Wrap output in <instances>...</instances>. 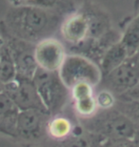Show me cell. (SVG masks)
<instances>
[{
  "instance_id": "cell-1",
  "label": "cell",
  "mask_w": 139,
  "mask_h": 147,
  "mask_svg": "<svg viewBox=\"0 0 139 147\" xmlns=\"http://www.w3.org/2000/svg\"><path fill=\"white\" fill-rule=\"evenodd\" d=\"M64 17L47 9L34 5H11L0 25L11 36L36 44L54 37Z\"/></svg>"
},
{
  "instance_id": "cell-2",
  "label": "cell",
  "mask_w": 139,
  "mask_h": 147,
  "mask_svg": "<svg viewBox=\"0 0 139 147\" xmlns=\"http://www.w3.org/2000/svg\"><path fill=\"white\" fill-rule=\"evenodd\" d=\"M79 124L88 133L102 140H132L138 129L115 108L98 109L93 117L79 119Z\"/></svg>"
},
{
  "instance_id": "cell-3",
  "label": "cell",
  "mask_w": 139,
  "mask_h": 147,
  "mask_svg": "<svg viewBox=\"0 0 139 147\" xmlns=\"http://www.w3.org/2000/svg\"><path fill=\"white\" fill-rule=\"evenodd\" d=\"M32 82L44 107L51 117L60 115L69 101L71 93L60 78L59 73L38 68L32 78Z\"/></svg>"
},
{
  "instance_id": "cell-4",
  "label": "cell",
  "mask_w": 139,
  "mask_h": 147,
  "mask_svg": "<svg viewBox=\"0 0 139 147\" xmlns=\"http://www.w3.org/2000/svg\"><path fill=\"white\" fill-rule=\"evenodd\" d=\"M58 73L62 81L69 89L79 83H88L93 87L97 86L103 78L98 64L77 54L67 55Z\"/></svg>"
},
{
  "instance_id": "cell-5",
  "label": "cell",
  "mask_w": 139,
  "mask_h": 147,
  "mask_svg": "<svg viewBox=\"0 0 139 147\" xmlns=\"http://www.w3.org/2000/svg\"><path fill=\"white\" fill-rule=\"evenodd\" d=\"M51 115L40 110L20 111L16 121L14 140L25 147L39 144L47 135Z\"/></svg>"
},
{
  "instance_id": "cell-6",
  "label": "cell",
  "mask_w": 139,
  "mask_h": 147,
  "mask_svg": "<svg viewBox=\"0 0 139 147\" xmlns=\"http://www.w3.org/2000/svg\"><path fill=\"white\" fill-rule=\"evenodd\" d=\"M0 36L10 49L16 70V76L32 79L38 69L34 57L35 44L11 36L0 25Z\"/></svg>"
},
{
  "instance_id": "cell-7",
  "label": "cell",
  "mask_w": 139,
  "mask_h": 147,
  "mask_svg": "<svg viewBox=\"0 0 139 147\" xmlns=\"http://www.w3.org/2000/svg\"><path fill=\"white\" fill-rule=\"evenodd\" d=\"M139 81V63L134 55L129 57L119 67L103 76L100 89L110 91L116 96H121Z\"/></svg>"
},
{
  "instance_id": "cell-8",
  "label": "cell",
  "mask_w": 139,
  "mask_h": 147,
  "mask_svg": "<svg viewBox=\"0 0 139 147\" xmlns=\"http://www.w3.org/2000/svg\"><path fill=\"white\" fill-rule=\"evenodd\" d=\"M3 92L10 96L20 111L40 110L47 112L32 79L16 76L14 80L4 85Z\"/></svg>"
},
{
  "instance_id": "cell-9",
  "label": "cell",
  "mask_w": 139,
  "mask_h": 147,
  "mask_svg": "<svg viewBox=\"0 0 139 147\" xmlns=\"http://www.w3.org/2000/svg\"><path fill=\"white\" fill-rule=\"evenodd\" d=\"M67 57L64 44L57 38H46L35 45L34 57L38 68L58 72Z\"/></svg>"
},
{
  "instance_id": "cell-10",
  "label": "cell",
  "mask_w": 139,
  "mask_h": 147,
  "mask_svg": "<svg viewBox=\"0 0 139 147\" xmlns=\"http://www.w3.org/2000/svg\"><path fill=\"white\" fill-rule=\"evenodd\" d=\"M89 30V20L79 7L75 13L64 17L59 28L62 38L72 49L80 46L88 39Z\"/></svg>"
},
{
  "instance_id": "cell-11",
  "label": "cell",
  "mask_w": 139,
  "mask_h": 147,
  "mask_svg": "<svg viewBox=\"0 0 139 147\" xmlns=\"http://www.w3.org/2000/svg\"><path fill=\"white\" fill-rule=\"evenodd\" d=\"M73 109L78 119L93 117L98 111L93 87L88 83H79L70 89Z\"/></svg>"
},
{
  "instance_id": "cell-12",
  "label": "cell",
  "mask_w": 139,
  "mask_h": 147,
  "mask_svg": "<svg viewBox=\"0 0 139 147\" xmlns=\"http://www.w3.org/2000/svg\"><path fill=\"white\" fill-rule=\"evenodd\" d=\"M20 110L5 92H0V134L14 139Z\"/></svg>"
},
{
  "instance_id": "cell-13",
  "label": "cell",
  "mask_w": 139,
  "mask_h": 147,
  "mask_svg": "<svg viewBox=\"0 0 139 147\" xmlns=\"http://www.w3.org/2000/svg\"><path fill=\"white\" fill-rule=\"evenodd\" d=\"M128 57V52L123 46V44L120 42V40L114 43L105 52L98 63L102 75L105 76L113 71L114 69H116L121 64L125 62Z\"/></svg>"
},
{
  "instance_id": "cell-14",
  "label": "cell",
  "mask_w": 139,
  "mask_h": 147,
  "mask_svg": "<svg viewBox=\"0 0 139 147\" xmlns=\"http://www.w3.org/2000/svg\"><path fill=\"white\" fill-rule=\"evenodd\" d=\"M120 42L123 44L128 52L129 57L134 55L139 49V14L134 16L130 19L123 29L121 34Z\"/></svg>"
},
{
  "instance_id": "cell-15",
  "label": "cell",
  "mask_w": 139,
  "mask_h": 147,
  "mask_svg": "<svg viewBox=\"0 0 139 147\" xmlns=\"http://www.w3.org/2000/svg\"><path fill=\"white\" fill-rule=\"evenodd\" d=\"M75 125L73 124L72 120L60 115L54 116L50 119L47 126V135L54 142L67 139L72 135Z\"/></svg>"
},
{
  "instance_id": "cell-16",
  "label": "cell",
  "mask_w": 139,
  "mask_h": 147,
  "mask_svg": "<svg viewBox=\"0 0 139 147\" xmlns=\"http://www.w3.org/2000/svg\"><path fill=\"white\" fill-rule=\"evenodd\" d=\"M16 78V70L10 49L0 36V81L3 85L10 83Z\"/></svg>"
},
{
  "instance_id": "cell-17",
  "label": "cell",
  "mask_w": 139,
  "mask_h": 147,
  "mask_svg": "<svg viewBox=\"0 0 139 147\" xmlns=\"http://www.w3.org/2000/svg\"><path fill=\"white\" fill-rule=\"evenodd\" d=\"M54 147H93L94 137L88 133L82 126L79 124L75 125L73 131L70 137L67 139L54 142Z\"/></svg>"
},
{
  "instance_id": "cell-18",
  "label": "cell",
  "mask_w": 139,
  "mask_h": 147,
  "mask_svg": "<svg viewBox=\"0 0 139 147\" xmlns=\"http://www.w3.org/2000/svg\"><path fill=\"white\" fill-rule=\"evenodd\" d=\"M24 4L34 5L47 10L52 11L66 17L77 10L75 0H29Z\"/></svg>"
},
{
  "instance_id": "cell-19",
  "label": "cell",
  "mask_w": 139,
  "mask_h": 147,
  "mask_svg": "<svg viewBox=\"0 0 139 147\" xmlns=\"http://www.w3.org/2000/svg\"><path fill=\"white\" fill-rule=\"evenodd\" d=\"M113 108L125 115L139 130V101H125L116 99Z\"/></svg>"
},
{
  "instance_id": "cell-20",
  "label": "cell",
  "mask_w": 139,
  "mask_h": 147,
  "mask_svg": "<svg viewBox=\"0 0 139 147\" xmlns=\"http://www.w3.org/2000/svg\"><path fill=\"white\" fill-rule=\"evenodd\" d=\"M95 100L98 109H111V108L114 107L115 102H116V96L112 93H111L110 91L101 89L95 95Z\"/></svg>"
},
{
  "instance_id": "cell-21",
  "label": "cell",
  "mask_w": 139,
  "mask_h": 147,
  "mask_svg": "<svg viewBox=\"0 0 139 147\" xmlns=\"http://www.w3.org/2000/svg\"><path fill=\"white\" fill-rule=\"evenodd\" d=\"M94 137L93 147H137L134 140H102L95 136Z\"/></svg>"
},
{
  "instance_id": "cell-22",
  "label": "cell",
  "mask_w": 139,
  "mask_h": 147,
  "mask_svg": "<svg viewBox=\"0 0 139 147\" xmlns=\"http://www.w3.org/2000/svg\"><path fill=\"white\" fill-rule=\"evenodd\" d=\"M116 99L125 101H139V81L126 93L117 96Z\"/></svg>"
},
{
  "instance_id": "cell-23",
  "label": "cell",
  "mask_w": 139,
  "mask_h": 147,
  "mask_svg": "<svg viewBox=\"0 0 139 147\" xmlns=\"http://www.w3.org/2000/svg\"><path fill=\"white\" fill-rule=\"evenodd\" d=\"M29 0H10V2L11 3V5H20V4H24Z\"/></svg>"
},
{
  "instance_id": "cell-24",
  "label": "cell",
  "mask_w": 139,
  "mask_h": 147,
  "mask_svg": "<svg viewBox=\"0 0 139 147\" xmlns=\"http://www.w3.org/2000/svg\"><path fill=\"white\" fill-rule=\"evenodd\" d=\"M132 140H134V142L135 143V145L139 147V130L136 131V133H135L134 138L132 139Z\"/></svg>"
},
{
  "instance_id": "cell-25",
  "label": "cell",
  "mask_w": 139,
  "mask_h": 147,
  "mask_svg": "<svg viewBox=\"0 0 139 147\" xmlns=\"http://www.w3.org/2000/svg\"><path fill=\"white\" fill-rule=\"evenodd\" d=\"M134 13L139 14V0H136L135 1V11Z\"/></svg>"
},
{
  "instance_id": "cell-26",
  "label": "cell",
  "mask_w": 139,
  "mask_h": 147,
  "mask_svg": "<svg viewBox=\"0 0 139 147\" xmlns=\"http://www.w3.org/2000/svg\"><path fill=\"white\" fill-rule=\"evenodd\" d=\"M134 55V57L136 58V60L138 61V63H139V49H138V51L135 53V54Z\"/></svg>"
},
{
  "instance_id": "cell-27",
  "label": "cell",
  "mask_w": 139,
  "mask_h": 147,
  "mask_svg": "<svg viewBox=\"0 0 139 147\" xmlns=\"http://www.w3.org/2000/svg\"><path fill=\"white\" fill-rule=\"evenodd\" d=\"M3 88H4V85H3L2 82L0 81V92H2V91H3Z\"/></svg>"
}]
</instances>
